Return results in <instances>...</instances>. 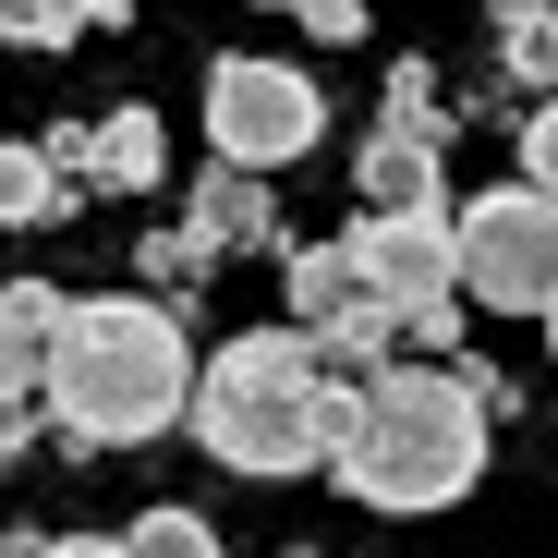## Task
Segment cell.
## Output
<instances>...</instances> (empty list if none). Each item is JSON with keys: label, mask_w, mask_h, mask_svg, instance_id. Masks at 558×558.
<instances>
[{"label": "cell", "mask_w": 558, "mask_h": 558, "mask_svg": "<svg viewBox=\"0 0 558 558\" xmlns=\"http://www.w3.org/2000/svg\"><path fill=\"white\" fill-rule=\"evenodd\" d=\"M352 401H364V377L292 316V328H243V340H219L207 364H195V449L207 461H231V474H328L340 461V437H352Z\"/></svg>", "instance_id": "obj_1"}, {"label": "cell", "mask_w": 558, "mask_h": 558, "mask_svg": "<svg viewBox=\"0 0 558 558\" xmlns=\"http://www.w3.org/2000/svg\"><path fill=\"white\" fill-rule=\"evenodd\" d=\"M195 340H182L170 292H98V304H61L49 340V425L73 449H146L195 413Z\"/></svg>", "instance_id": "obj_2"}, {"label": "cell", "mask_w": 558, "mask_h": 558, "mask_svg": "<svg viewBox=\"0 0 558 558\" xmlns=\"http://www.w3.org/2000/svg\"><path fill=\"white\" fill-rule=\"evenodd\" d=\"M486 425L498 401L461 377V364H364V401H352V437H340V498L364 510H461L486 474Z\"/></svg>", "instance_id": "obj_3"}, {"label": "cell", "mask_w": 558, "mask_h": 558, "mask_svg": "<svg viewBox=\"0 0 558 558\" xmlns=\"http://www.w3.org/2000/svg\"><path fill=\"white\" fill-rule=\"evenodd\" d=\"M461 292L486 316H546L558 304V195L534 170L461 195Z\"/></svg>", "instance_id": "obj_4"}, {"label": "cell", "mask_w": 558, "mask_h": 558, "mask_svg": "<svg viewBox=\"0 0 558 558\" xmlns=\"http://www.w3.org/2000/svg\"><path fill=\"white\" fill-rule=\"evenodd\" d=\"M316 134H328V85H316L304 61H267V49L207 61V146H219V158L292 170V158H316Z\"/></svg>", "instance_id": "obj_5"}, {"label": "cell", "mask_w": 558, "mask_h": 558, "mask_svg": "<svg viewBox=\"0 0 558 558\" xmlns=\"http://www.w3.org/2000/svg\"><path fill=\"white\" fill-rule=\"evenodd\" d=\"M352 243H364V267L389 279V304H401V340H425V352H449V328H461V207L449 195H425V207H364L352 219Z\"/></svg>", "instance_id": "obj_6"}, {"label": "cell", "mask_w": 558, "mask_h": 558, "mask_svg": "<svg viewBox=\"0 0 558 558\" xmlns=\"http://www.w3.org/2000/svg\"><path fill=\"white\" fill-rule=\"evenodd\" d=\"M292 316L340 352V364H389L401 352V304H389V279L364 267V243H292Z\"/></svg>", "instance_id": "obj_7"}, {"label": "cell", "mask_w": 558, "mask_h": 558, "mask_svg": "<svg viewBox=\"0 0 558 558\" xmlns=\"http://www.w3.org/2000/svg\"><path fill=\"white\" fill-rule=\"evenodd\" d=\"M158 182H170V122L146 98L85 122V195H158Z\"/></svg>", "instance_id": "obj_8"}, {"label": "cell", "mask_w": 558, "mask_h": 558, "mask_svg": "<svg viewBox=\"0 0 558 558\" xmlns=\"http://www.w3.org/2000/svg\"><path fill=\"white\" fill-rule=\"evenodd\" d=\"M182 219H195L219 255L279 243V195H267V170H255V158H207V170H195V207H182Z\"/></svg>", "instance_id": "obj_9"}, {"label": "cell", "mask_w": 558, "mask_h": 558, "mask_svg": "<svg viewBox=\"0 0 558 558\" xmlns=\"http://www.w3.org/2000/svg\"><path fill=\"white\" fill-rule=\"evenodd\" d=\"M352 195H364V207H425V195H449V182H437V134L377 122V134H364V158H352Z\"/></svg>", "instance_id": "obj_10"}, {"label": "cell", "mask_w": 558, "mask_h": 558, "mask_svg": "<svg viewBox=\"0 0 558 558\" xmlns=\"http://www.w3.org/2000/svg\"><path fill=\"white\" fill-rule=\"evenodd\" d=\"M73 195H85V182L37 134H0V231H49V219H73Z\"/></svg>", "instance_id": "obj_11"}, {"label": "cell", "mask_w": 558, "mask_h": 558, "mask_svg": "<svg viewBox=\"0 0 558 558\" xmlns=\"http://www.w3.org/2000/svg\"><path fill=\"white\" fill-rule=\"evenodd\" d=\"M486 37H498V73L510 85H558V0H486Z\"/></svg>", "instance_id": "obj_12"}, {"label": "cell", "mask_w": 558, "mask_h": 558, "mask_svg": "<svg viewBox=\"0 0 558 558\" xmlns=\"http://www.w3.org/2000/svg\"><path fill=\"white\" fill-rule=\"evenodd\" d=\"M134 267H146V292H170V304H182V292H195V279L219 267V243L182 219V231H146V243H134Z\"/></svg>", "instance_id": "obj_13"}, {"label": "cell", "mask_w": 558, "mask_h": 558, "mask_svg": "<svg viewBox=\"0 0 558 558\" xmlns=\"http://www.w3.org/2000/svg\"><path fill=\"white\" fill-rule=\"evenodd\" d=\"M122 558H219V522L207 510H134L122 522Z\"/></svg>", "instance_id": "obj_14"}, {"label": "cell", "mask_w": 558, "mask_h": 558, "mask_svg": "<svg viewBox=\"0 0 558 558\" xmlns=\"http://www.w3.org/2000/svg\"><path fill=\"white\" fill-rule=\"evenodd\" d=\"M0 37H25V49H73V37H98V0H13V13H0Z\"/></svg>", "instance_id": "obj_15"}, {"label": "cell", "mask_w": 558, "mask_h": 558, "mask_svg": "<svg viewBox=\"0 0 558 558\" xmlns=\"http://www.w3.org/2000/svg\"><path fill=\"white\" fill-rule=\"evenodd\" d=\"M377 122H413V134H437L449 146V98H437V61H389V110Z\"/></svg>", "instance_id": "obj_16"}, {"label": "cell", "mask_w": 558, "mask_h": 558, "mask_svg": "<svg viewBox=\"0 0 558 558\" xmlns=\"http://www.w3.org/2000/svg\"><path fill=\"white\" fill-rule=\"evenodd\" d=\"M522 170H534L546 195H558V85H546V98L522 110Z\"/></svg>", "instance_id": "obj_17"}, {"label": "cell", "mask_w": 558, "mask_h": 558, "mask_svg": "<svg viewBox=\"0 0 558 558\" xmlns=\"http://www.w3.org/2000/svg\"><path fill=\"white\" fill-rule=\"evenodd\" d=\"M37 425H49V401H0V474H13V461L37 449Z\"/></svg>", "instance_id": "obj_18"}, {"label": "cell", "mask_w": 558, "mask_h": 558, "mask_svg": "<svg viewBox=\"0 0 558 558\" xmlns=\"http://www.w3.org/2000/svg\"><path fill=\"white\" fill-rule=\"evenodd\" d=\"M546 352H558V304H546Z\"/></svg>", "instance_id": "obj_19"}, {"label": "cell", "mask_w": 558, "mask_h": 558, "mask_svg": "<svg viewBox=\"0 0 558 558\" xmlns=\"http://www.w3.org/2000/svg\"><path fill=\"white\" fill-rule=\"evenodd\" d=\"M0 13H13V0H0Z\"/></svg>", "instance_id": "obj_20"}]
</instances>
